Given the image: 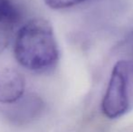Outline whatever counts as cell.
Instances as JSON below:
<instances>
[{
    "label": "cell",
    "instance_id": "obj_1",
    "mask_svg": "<svg viewBox=\"0 0 133 132\" xmlns=\"http://www.w3.org/2000/svg\"><path fill=\"white\" fill-rule=\"evenodd\" d=\"M14 54L18 64L30 72H52L59 60V48L51 23L44 18L27 21L16 32Z\"/></svg>",
    "mask_w": 133,
    "mask_h": 132
},
{
    "label": "cell",
    "instance_id": "obj_2",
    "mask_svg": "<svg viewBox=\"0 0 133 132\" xmlns=\"http://www.w3.org/2000/svg\"><path fill=\"white\" fill-rule=\"evenodd\" d=\"M133 91V62L119 61L114 65L102 102V110L109 119H117L129 110Z\"/></svg>",
    "mask_w": 133,
    "mask_h": 132
},
{
    "label": "cell",
    "instance_id": "obj_3",
    "mask_svg": "<svg viewBox=\"0 0 133 132\" xmlns=\"http://www.w3.org/2000/svg\"><path fill=\"white\" fill-rule=\"evenodd\" d=\"M6 110V118L15 125H25L36 120L44 109V102L35 94L20 98L17 101L10 104Z\"/></svg>",
    "mask_w": 133,
    "mask_h": 132
},
{
    "label": "cell",
    "instance_id": "obj_4",
    "mask_svg": "<svg viewBox=\"0 0 133 132\" xmlns=\"http://www.w3.org/2000/svg\"><path fill=\"white\" fill-rule=\"evenodd\" d=\"M24 76L13 68L0 69V103L12 104L24 96Z\"/></svg>",
    "mask_w": 133,
    "mask_h": 132
},
{
    "label": "cell",
    "instance_id": "obj_5",
    "mask_svg": "<svg viewBox=\"0 0 133 132\" xmlns=\"http://www.w3.org/2000/svg\"><path fill=\"white\" fill-rule=\"evenodd\" d=\"M19 13L10 0H0V53L7 47L12 39Z\"/></svg>",
    "mask_w": 133,
    "mask_h": 132
},
{
    "label": "cell",
    "instance_id": "obj_6",
    "mask_svg": "<svg viewBox=\"0 0 133 132\" xmlns=\"http://www.w3.org/2000/svg\"><path fill=\"white\" fill-rule=\"evenodd\" d=\"M87 0H44V4L52 9H64L80 5Z\"/></svg>",
    "mask_w": 133,
    "mask_h": 132
}]
</instances>
